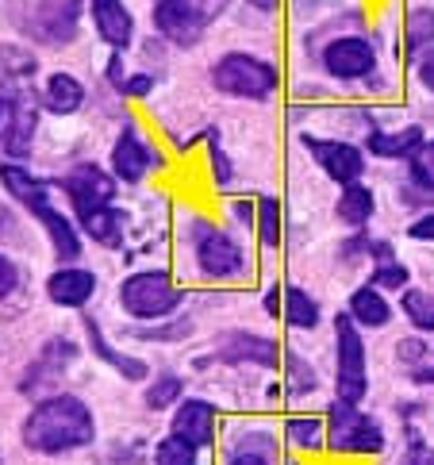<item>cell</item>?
<instances>
[{"instance_id":"obj_1","label":"cell","mask_w":434,"mask_h":465,"mask_svg":"<svg viewBox=\"0 0 434 465\" xmlns=\"http://www.w3.org/2000/svg\"><path fill=\"white\" fill-rule=\"evenodd\" d=\"M20 439L35 454H70L96 439V420L85 401H77L70 392H58L31 408Z\"/></svg>"},{"instance_id":"obj_2","label":"cell","mask_w":434,"mask_h":465,"mask_svg":"<svg viewBox=\"0 0 434 465\" xmlns=\"http://www.w3.org/2000/svg\"><path fill=\"white\" fill-rule=\"evenodd\" d=\"M0 185L8 189L12 201H20L46 227L50 246H54V254H58L62 265H74L81 258V239H77L74 223L54 208V201H50V189H54V181H39L31 170H24L20 162H5V165H0Z\"/></svg>"},{"instance_id":"obj_3","label":"cell","mask_w":434,"mask_h":465,"mask_svg":"<svg viewBox=\"0 0 434 465\" xmlns=\"http://www.w3.org/2000/svg\"><path fill=\"white\" fill-rule=\"evenodd\" d=\"M327 446L335 454H380L385 450V430L373 415L358 411V404H346L335 396L327 408Z\"/></svg>"},{"instance_id":"obj_4","label":"cell","mask_w":434,"mask_h":465,"mask_svg":"<svg viewBox=\"0 0 434 465\" xmlns=\"http://www.w3.org/2000/svg\"><path fill=\"white\" fill-rule=\"evenodd\" d=\"M185 292H181L170 273L165 270H143V273H131L123 285H120V308L135 320H162L181 308Z\"/></svg>"},{"instance_id":"obj_5","label":"cell","mask_w":434,"mask_h":465,"mask_svg":"<svg viewBox=\"0 0 434 465\" xmlns=\"http://www.w3.org/2000/svg\"><path fill=\"white\" fill-rule=\"evenodd\" d=\"M212 85L239 101H265L277 89V70L254 54H223L212 70Z\"/></svg>"},{"instance_id":"obj_6","label":"cell","mask_w":434,"mask_h":465,"mask_svg":"<svg viewBox=\"0 0 434 465\" xmlns=\"http://www.w3.org/2000/svg\"><path fill=\"white\" fill-rule=\"evenodd\" d=\"M335 381H339V401H346V404H361L365 389H370L365 342L350 315H339L335 320Z\"/></svg>"},{"instance_id":"obj_7","label":"cell","mask_w":434,"mask_h":465,"mask_svg":"<svg viewBox=\"0 0 434 465\" xmlns=\"http://www.w3.org/2000/svg\"><path fill=\"white\" fill-rule=\"evenodd\" d=\"M220 8H223V0H158L154 27L173 46H196Z\"/></svg>"},{"instance_id":"obj_8","label":"cell","mask_w":434,"mask_h":465,"mask_svg":"<svg viewBox=\"0 0 434 465\" xmlns=\"http://www.w3.org/2000/svg\"><path fill=\"white\" fill-rule=\"evenodd\" d=\"M304 151L320 162V170L330 181H339V185H358L361 173H365V154L358 151L354 143H335V139L304 135Z\"/></svg>"},{"instance_id":"obj_9","label":"cell","mask_w":434,"mask_h":465,"mask_svg":"<svg viewBox=\"0 0 434 465\" xmlns=\"http://www.w3.org/2000/svg\"><path fill=\"white\" fill-rule=\"evenodd\" d=\"M54 189H62L70 196L74 212L89 208V204H112L115 201V177L104 173L100 165H74L70 173L54 181Z\"/></svg>"},{"instance_id":"obj_10","label":"cell","mask_w":434,"mask_h":465,"mask_svg":"<svg viewBox=\"0 0 434 465\" xmlns=\"http://www.w3.org/2000/svg\"><path fill=\"white\" fill-rule=\"evenodd\" d=\"M150 162H158V158L146 146V139L139 135V127L123 124L120 139H115V146H112V177L123 181V185H139V181L146 177V170H150Z\"/></svg>"},{"instance_id":"obj_11","label":"cell","mask_w":434,"mask_h":465,"mask_svg":"<svg viewBox=\"0 0 434 465\" xmlns=\"http://www.w3.org/2000/svg\"><path fill=\"white\" fill-rule=\"evenodd\" d=\"M323 65H327V74H330V77H339V81H354V77L373 74V65H377V51H373V43H365V39H358V35H346V39L327 43V51H323Z\"/></svg>"},{"instance_id":"obj_12","label":"cell","mask_w":434,"mask_h":465,"mask_svg":"<svg viewBox=\"0 0 434 465\" xmlns=\"http://www.w3.org/2000/svg\"><path fill=\"white\" fill-rule=\"evenodd\" d=\"M196 262L200 270L215 281H231L242 273V251L239 242L223 235V231H204V235L196 239Z\"/></svg>"},{"instance_id":"obj_13","label":"cell","mask_w":434,"mask_h":465,"mask_svg":"<svg viewBox=\"0 0 434 465\" xmlns=\"http://www.w3.org/2000/svg\"><path fill=\"white\" fill-rule=\"evenodd\" d=\"M8 112V131H5V154L12 162H24L31 158V139H35V127H39V108L31 96H15V101H5Z\"/></svg>"},{"instance_id":"obj_14","label":"cell","mask_w":434,"mask_h":465,"mask_svg":"<svg viewBox=\"0 0 434 465\" xmlns=\"http://www.w3.org/2000/svg\"><path fill=\"white\" fill-rule=\"evenodd\" d=\"M89 12H93V27L96 35L104 39L112 51H127L131 39H135V20H131V8L123 0H89Z\"/></svg>"},{"instance_id":"obj_15","label":"cell","mask_w":434,"mask_h":465,"mask_svg":"<svg viewBox=\"0 0 434 465\" xmlns=\"http://www.w3.org/2000/svg\"><path fill=\"white\" fill-rule=\"evenodd\" d=\"M170 427L181 442L192 446V450H204V446L215 442V408L208 401H181Z\"/></svg>"},{"instance_id":"obj_16","label":"cell","mask_w":434,"mask_h":465,"mask_svg":"<svg viewBox=\"0 0 434 465\" xmlns=\"http://www.w3.org/2000/svg\"><path fill=\"white\" fill-rule=\"evenodd\" d=\"M93 292H96V277L93 270H81V265H62L46 281V296L58 308H85L93 301Z\"/></svg>"},{"instance_id":"obj_17","label":"cell","mask_w":434,"mask_h":465,"mask_svg":"<svg viewBox=\"0 0 434 465\" xmlns=\"http://www.w3.org/2000/svg\"><path fill=\"white\" fill-rule=\"evenodd\" d=\"M77 223L81 231L100 242V246H108V251H115V246H123V215L115 212L112 204H89V208H77Z\"/></svg>"},{"instance_id":"obj_18","label":"cell","mask_w":434,"mask_h":465,"mask_svg":"<svg viewBox=\"0 0 434 465\" xmlns=\"http://www.w3.org/2000/svg\"><path fill=\"white\" fill-rule=\"evenodd\" d=\"M220 361H254V365H265V370H273V365L281 361L277 346L270 339H258V335H242V331H235V335H227L220 342Z\"/></svg>"},{"instance_id":"obj_19","label":"cell","mask_w":434,"mask_h":465,"mask_svg":"<svg viewBox=\"0 0 434 465\" xmlns=\"http://www.w3.org/2000/svg\"><path fill=\"white\" fill-rule=\"evenodd\" d=\"M43 104L54 115H74L81 104H85V89L74 74H50L43 85Z\"/></svg>"},{"instance_id":"obj_20","label":"cell","mask_w":434,"mask_h":465,"mask_svg":"<svg viewBox=\"0 0 434 465\" xmlns=\"http://www.w3.org/2000/svg\"><path fill=\"white\" fill-rule=\"evenodd\" d=\"M85 335H89V346H93V354L96 358H104L115 373H123L127 381H146V365L139 358H131V354H120L115 346L104 339V331H100L96 320H85Z\"/></svg>"},{"instance_id":"obj_21","label":"cell","mask_w":434,"mask_h":465,"mask_svg":"<svg viewBox=\"0 0 434 465\" xmlns=\"http://www.w3.org/2000/svg\"><path fill=\"white\" fill-rule=\"evenodd\" d=\"M350 320H354L358 327H385L389 320H392V308H389V301L380 296V289H373V285H361V289H354V296H350Z\"/></svg>"},{"instance_id":"obj_22","label":"cell","mask_w":434,"mask_h":465,"mask_svg":"<svg viewBox=\"0 0 434 465\" xmlns=\"http://www.w3.org/2000/svg\"><path fill=\"white\" fill-rule=\"evenodd\" d=\"M281 315H285V323L296 331L320 327V304H315V296L304 289H281Z\"/></svg>"},{"instance_id":"obj_23","label":"cell","mask_w":434,"mask_h":465,"mask_svg":"<svg viewBox=\"0 0 434 465\" xmlns=\"http://www.w3.org/2000/svg\"><path fill=\"white\" fill-rule=\"evenodd\" d=\"M423 143L419 127H404V131H373L370 135V151L377 158H411V151Z\"/></svg>"},{"instance_id":"obj_24","label":"cell","mask_w":434,"mask_h":465,"mask_svg":"<svg viewBox=\"0 0 434 465\" xmlns=\"http://www.w3.org/2000/svg\"><path fill=\"white\" fill-rule=\"evenodd\" d=\"M335 215L346 223V227H361V223H370L373 220V193L361 185H346L342 189V196H339V208H335Z\"/></svg>"},{"instance_id":"obj_25","label":"cell","mask_w":434,"mask_h":465,"mask_svg":"<svg viewBox=\"0 0 434 465\" xmlns=\"http://www.w3.org/2000/svg\"><path fill=\"white\" fill-rule=\"evenodd\" d=\"M430 43H434V12L430 8H415L408 15V24H404V46H408V54H423L430 51Z\"/></svg>"},{"instance_id":"obj_26","label":"cell","mask_w":434,"mask_h":465,"mask_svg":"<svg viewBox=\"0 0 434 465\" xmlns=\"http://www.w3.org/2000/svg\"><path fill=\"white\" fill-rule=\"evenodd\" d=\"M399 304H404V315L419 327V331H434V292H423V289H404L399 296Z\"/></svg>"},{"instance_id":"obj_27","label":"cell","mask_w":434,"mask_h":465,"mask_svg":"<svg viewBox=\"0 0 434 465\" xmlns=\"http://www.w3.org/2000/svg\"><path fill=\"white\" fill-rule=\"evenodd\" d=\"M258 212V235L265 246H277L281 242V201L277 196H261V201L254 204Z\"/></svg>"},{"instance_id":"obj_28","label":"cell","mask_w":434,"mask_h":465,"mask_svg":"<svg viewBox=\"0 0 434 465\" xmlns=\"http://www.w3.org/2000/svg\"><path fill=\"white\" fill-rule=\"evenodd\" d=\"M408 165H411V181L419 189H427V193H434V139L427 143H419L411 151V158H408Z\"/></svg>"},{"instance_id":"obj_29","label":"cell","mask_w":434,"mask_h":465,"mask_svg":"<svg viewBox=\"0 0 434 465\" xmlns=\"http://www.w3.org/2000/svg\"><path fill=\"white\" fill-rule=\"evenodd\" d=\"M181 392H185V381L173 377V373H165V377H158L154 385L146 389V408H154V411L170 408V404H177V401H181Z\"/></svg>"},{"instance_id":"obj_30","label":"cell","mask_w":434,"mask_h":465,"mask_svg":"<svg viewBox=\"0 0 434 465\" xmlns=\"http://www.w3.org/2000/svg\"><path fill=\"white\" fill-rule=\"evenodd\" d=\"M154 465H196V450L177 435H170L154 446Z\"/></svg>"},{"instance_id":"obj_31","label":"cell","mask_w":434,"mask_h":465,"mask_svg":"<svg viewBox=\"0 0 434 465\" xmlns=\"http://www.w3.org/2000/svg\"><path fill=\"white\" fill-rule=\"evenodd\" d=\"M289 435H292V442H300L304 450H320L323 446V420H304V415H296V420L289 423Z\"/></svg>"},{"instance_id":"obj_32","label":"cell","mask_w":434,"mask_h":465,"mask_svg":"<svg viewBox=\"0 0 434 465\" xmlns=\"http://www.w3.org/2000/svg\"><path fill=\"white\" fill-rule=\"evenodd\" d=\"M370 285L373 289H408V265H399V262H380L373 277H370Z\"/></svg>"},{"instance_id":"obj_33","label":"cell","mask_w":434,"mask_h":465,"mask_svg":"<svg viewBox=\"0 0 434 465\" xmlns=\"http://www.w3.org/2000/svg\"><path fill=\"white\" fill-rule=\"evenodd\" d=\"M208 154H212L215 185H231V181H235V170H231V158L223 154V146H220V139H215V135H212V146H208Z\"/></svg>"},{"instance_id":"obj_34","label":"cell","mask_w":434,"mask_h":465,"mask_svg":"<svg viewBox=\"0 0 434 465\" xmlns=\"http://www.w3.org/2000/svg\"><path fill=\"white\" fill-rule=\"evenodd\" d=\"M15 285H20V270H15V262L8 254H0V296H12Z\"/></svg>"},{"instance_id":"obj_35","label":"cell","mask_w":434,"mask_h":465,"mask_svg":"<svg viewBox=\"0 0 434 465\" xmlns=\"http://www.w3.org/2000/svg\"><path fill=\"white\" fill-rule=\"evenodd\" d=\"M123 96H146V93H154V77H146V74H135V77H127L123 85H120Z\"/></svg>"},{"instance_id":"obj_36","label":"cell","mask_w":434,"mask_h":465,"mask_svg":"<svg viewBox=\"0 0 434 465\" xmlns=\"http://www.w3.org/2000/svg\"><path fill=\"white\" fill-rule=\"evenodd\" d=\"M408 239H415V242H434V212L423 215V220H415V223L408 227Z\"/></svg>"},{"instance_id":"obj_37","label":"cell","mask_w":434,"mask_h":465,"mask_svg":"<svg viewBox=\"0 0 434 465\" xmlns=\"http://www.w3.org/2000/svg\"><path fill=\"white\" fill-rule=\"evenodd\" d=\"M289 365H292V377H296V392H311V389H315V373L304 370L296 354H289Z\"/></svg>"},{"instance_id":"obj_38","label":"cell","mask_w":434,"mask_h":465,"mask_svg":"<svg viewBox=\"0 0 434 465\" xmlns=\"http://www.w3.org/2000/svg\"><path fill=\"white\" fill-rule=\"evenodd\" d=\"M415 70H419L423 89L434 93V51H423V54H419V65H415Z\"/></svg>"},{"instance_id":"obj_39","label":"cell","mask_w":434,"mask_h":465,"mask_svg":"<svg viewBox=\"0 0 434 465\" xmlns=\"http://www.w3.org/2000/svg\"><path fill=\"white\" fill-rule=\"evenodd\" d=\"M227 465H270V458L258 454V450H235L227 458Z\"/></svg>"},{"instance_id":"obj_40","label":"cell","mask_w":434,"mask_h":465,"mask_svg":"<svg viewBox=\"0 0 434 465\" xmlns=\"http://www.w3.org/2000/svg\"><path fill=\"white\" fill-rule=\"evenodd\" d=\"M404 465H434V450H427V446L415 442L408 450V458H404Z\"/></svg>"},{"instance_id":"obj_41","label":"cell","mask_w":434,"mask_h":465,"mask_svg":"<svg viewBox=\"0 0 434 465\" xmlns=\"http://www.w3.org/2000/svg\"><path fill=\"white\" fill-rule=\"evenodd\" d=\"M277 296H281V289H270V292H265V312H270V315L281 312V301H277Z\"/></svg>"},{"instance_id":"obj_42","label":"cell","mask_w":434,"mask_h":465,"mask_svg":"<svg viewBox=\"0 0 434 465\" xmlns=\"http://www.w3.org/2000/svg\"><path fill=\"white\" fill-rule=\"evenodd\" d=\"M0 231H8V235L15 231V220H12V212H8L5 204H0Z\"/></svg>"},{"instance_id":"obj_43","label":"cell","mask_w":434,"mask_h":465,"mask_svg":"<svg viewBox=\"0 0 434 465\" xmlns=\"http://www.w3.org/2000/svg\"><path fill=\"white\" fill-rule=\"evenodd\" d=\"M235 215H239V220H246V223H250V220H254V204L239 201V204H235Z\"/></svg>"},{"instance_id":"obj_44","label":"cell","mask_w":434,"mask_h":465,"mask_svg":"<svg viewBox=\"0 0 434 465\" xmlns=\"http://www.w3.org/2000/svg\"><path fill=\"white\" fill-rule=\"evenodd\" d=\"M250 5L261 8V12H273V8H277V0H250Z\"/></svg>"},{"instance_id":"obj_45","label":"cell","mask_w":434,"mask_h":465,"mask_svg":"<svg viewBox=\"0 0 434 465\" xmlns=\"http://www.w3.org/2000/svg\"><path fill=\"white\" fill-rule=\"evenodd\" d=\"M419 381H427V385H434V370H423V373H419Z\"/></svg>"},{"instance_id":"obj_46","label":"cell","mask_w":434,"mask_h":465,"mask_svg":"<svg viewBox=\"0 0 434 465\" xmlns=\"http://www.w3.org/2000/svg\"><path fill=\"white\" fill-rule=\"evenodd\" d=\"M5 112H8V104H5V101H0V120H5Z\"/></svg>"}]
</instances>
